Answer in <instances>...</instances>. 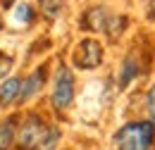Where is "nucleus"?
Here are the masks:
<instances>
[{"label":"nucleus","instance_id":"obj_1","mask_svg":"<svg viewBox=\"0 0 155 150\" xmlns=\"http://www.w3.org/2000/svg\"><path fill=\"white\" fill-rule=\"evenodd\" d=\"M155 141L153 122H129L115 133L117 150H150Z\"/></svg>","mask_w":155,"mask_h":150},{"label":"nucleus","instance_id":"obj_2","mask_svg":"<svg viewBox=\"0 0 155 150\" xmlns=\"http://www.w3.org/2000/svg\"><path fill=\"white\" fill-rule=\"evenodd\" d=\"M74 100V74L67 67H60L55 76V86H53V107L62 112L72 105Z\"/></svg>","mask_w":155,"mask_h":150},{"label":"nucleus","instance_id":"obj_3","mask_svg":"<svg viewBox=\"0 0 155 150\" xmlns=\"http://www.w3.org/2000/svg\"><path fill=\"white\" fill-rule=\"evenodd\" d=\"M45 131H48V126L43 124V119L36 117V114H29L19 129V148L21 150L38 148L43 143V138H45Z\"/></svg>","mask_w":155,"mask_h":150},{"label":"nucleus","instance_id":"obj_4","mask_svg":"<svg viewBox=\"0 0 155 150\" xmlns=\"http://www.w3.org/2000/svg\"><path fill=\"white\" fill-rule=\"evenodd\" d=\"M100 62H103V45L98 41H93V38H84L77 45L74 64L79 69H96Z\"/></svg>","mask_w":155,"mask_h":150},{"label":"nucleus","instance_id":"obj_5","mask_svg":"<svg viewBox=\"0 0 155 150\" xmlns=\"http://www.w3.org/2000/svg\"><path fill=\"white\" fill-rule=\"evenodd\" d=\"M107 10L105 7H91V10H86V15L81 17V24H84V29H88V31H105L107 29Z\"/></svg>","mask_w":155,"mask_h":150},{"label":"nucleus","instance_id":"obj_6","mask_svg":"<svg viewBox=\"0 0 155 150\" xmlns=\"http://www.w3.org/2000/svg\"><path fill=\"white\" fill-rule=\"evenodd\" d=\"M43 81H45V67H38L34 74L29 76L24 83H21V91H19V100H29V98H34V95L41 91V86H43Z\"/></svg>","mask_w":155,"mask_h":150},{"label":"nucleus","instance_id":"obj_7","mask_svg":"<svg viewBox=\"0 0 155 150\" xmlns=\"http://www.w3.org/2000/svg\"><path fill=\"white\" fill-rule=\"evenodd\" d=\"M136 76H138V62L134 55H127L122 62V69H119V88H127Z\"/></svg>","mask_w":155,"mask_h":150},{"label":"nucleus","instance_id":"obj_8","mask_svg":"<svg viewBox=\"0 0 155 150\" xmlns=\"http://www.w3.org/2000/svg\"><path fill=\"white\" fill-rule=\"evenodd\" d=\"M19 91H21L19 79H7V81L0 86V105H10L15 98H19Z\"/></svg>","mask_w":155,"mask_h":150},{"label":"nucleus","instance_id":"obj_9","mask_svg":"<svg viewBox=\"0 0 155 150\" xmlns=\"http://www.w3.org/2000/svg\"><path fill=\"white\" fill-rule=\"evenodd\" d=\"M15 124H17L15 117L0 122V150H10L12 141H15Z\"/></svg>","mask_w":155,"mask_h":150},{"label":"nucleus","instance_id":"obj_10","mask_svg":"<svg viewBox=\"0 0 155 150\" xmlns=\"http://www.w3.org/2000/svg\"><path fill=\"white\" fill-rule=\"evenodd\" d=\"M124 26H127V17H122V15H110V19H107V36L117 38L122 31H124Z\"/></svg>","mask_w":155,"mask_h":150},{"label":"nucleus","instance_id":"obj_11","mask_svg":"<svg viewBox=\"0 0 155 150\" xmlns=\"http://www.w3.org/2000/svg\"><path fill=\"white\" fill-rule=\"evenodd\" d=\"M15 21H17V24H31V21H34V10H31V5H26V2L17 5V10H15Z\"/></svg>","mask_w":155,"mask_h":150},{"label":"nucleus","instance_id":"obj_12","mask_svg":"<svg viewBox=\"0 0 155 150\" xmlns=\"http://www.w3.org/2000/svg\"><path fill=\"white\" fill-rule=\"evenodd\" d=\"M41 10L48 19H58L60 10H62V0H41Z\"/></svg>","mask_w":155,"mask_h":150},{"label":"nucleus","instance_id":"obj_13","mask_svg":"<svg viewBox=\"0 0 155 150\" xmlns=\"http://www.w3.org/2000/svg\"><path fill=\"white\" fill-rule=\"evenodd\" d=\"M58 141H60V131L55 129V126H48L45 138H43V143H41L38 148H41V150H53L55 145H58Z\"/></svg>","mask_w":155,"mask_h":150},{"label":"nucleus","instance_id":"obj_14","mask_svg":"<svg viewBox=\"0 0 155 150\" xmlns=\"http://www.w3.org/2000/svg\"><path fill=\"white\" fill-rule=\"evenodd\" d=\"M10 67H12V57H7V55L0 53V79L10 72Z\"/></svg>","mask_w":155,"mask_h":150},{"label":"nucleus","instance_id":"obj_15","mask_svg":"<svg viewBox=\"0 0 155 150\" xmlns=\"http://www.w3.org/2000/svg\"><path fill=\"white\" fill-rule=\"evenodd\" d=\"M148 112H150V119H153V124H155V86L150 88V93H148Z\"/></svg>","mask_w":155,"mask_h":150},{"label":"nucleus","instance_id":"obj_16","mask_svg":"<svg viewBox=\"0 0 155 150\" xmlns=\"http://www.w3.org/2000/svg\"><path fill=\"white\" fill-rule=\"evenodd\" d=\"M148 15H150V19H155V0H150V7H148Z\"/></svg>","mask_w":155,"mask_h":150},{"label":"nucleus","instance_id":"obj_17","mask_svg":"<svg viewBox=\"0 0 155 150\" xmlns=\"http://www.w3.org/2000/svg\"><path fill=\"white\" fill-rule=\"evenodd\" d=\"M15 2H17V0H2V5H5V7H12Z\"/></svg>","mask_w":155,"mask_h":150},{"label":"nucleus","instance_id":"obj_18","mask_svg":"<svg viewBox=\"0 0 155 150\" xmlns=\"http://www.w3.org/2000/svg\"><path fill=\"white\" fill-rule=\"evenodd\" d=\"M0 26H2V21H0Z\"/></svg>","mask_w":155,"mask_h":150}]
</instances>
